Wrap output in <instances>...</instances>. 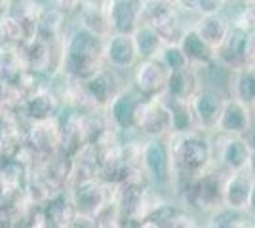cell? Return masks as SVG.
<instances>
[{"label":"cell","instance_id":"obj_34","mask_svg":"<svg viewBox=\"0 0 255 228\" xmlns=\"http://www.w3.org/2000/svg\"><path fill=\"white\" fill-rule=\"evenodd\" d=\"M219 2H221V0H196V6L202 11H206V13H212V11L217 10Z\"/></svg>","mask_w":255,"mask_h":228},{"label":"cell","instance_id":"obj_4","mask_svg":"<svg viewBox=\"0 0 255 228\" xmlns=\"http://www.w3.org/2000/svg\"><path fill=\"white\" fill-rule=\"evenodd\" d=\"M23 118L27 122H36V120H48L59 114L61 110V97L55 93V89L44 84L36 93H32L29 99L21 103Z\"/></svg>","mask_w":255,"mask_h":228},{"label":"cell","instance_id":"obj_37","mask_svg":"<svg viewBox=\"0 0 255 228\" xmlns=\"http://www.w3.org/2000/svg\"><path fill=\"white\" fill-rule=\"evenodd\" d=\"M250 143H252V145L255 147V128L252 130V135H250Z\"/></svg>","mask_w":255,"mask_h":228},{"label":"cell","instance_id":"obj_20","mask_svg":"<svg viewBox=\"0 0 255 228\" xmlns=\"http://www.w3.org/2000/svg\"><path fill=\"white\" fill-rule=\"evenodd\" d=\"M0 42L17 44L21 46L25 42V29L23 25L8 11L0 13Z\"/></svg>","mask_w":255,"mask_h":228},{"label":"cell","instance_id":"obj_19","mask_svg":"<svg viewBox=\"0 0 255 228\" xmlns=\"http://www.w3.org/2000/svg\"><path fill=\"white\" fill-rule=\"evenodd\" d=\"M229 29H227V23H225L223 17H217V15H208L200 27H198V34L204 42L208 46H213V44H221L223 38L227 36Z\"/></svg>","mask_w":255,"mask_h":228},{"label":"cell","instance_id":"obj_8","mask_svg":"<svg viewBox=\"0 0 255 228\" xmlns=\"http://www.w3.org/2000/svg\"><path fill=\"white\" fill-rule=\"evenodd\" d=\"M105 57L111 61V65L118 67V69H124L133 63L137 50H135V42H133V36L129 34L117 33L115 36H111V40L105 46Z\"/></svg>","mask_w":255,"mask_h":228},{"label":"cell","instance_id":"obj_1","mask_svg":"<svg viewBox=\"0 0 255 228\" xmlns=\"http://www.w3.org/2000/svg\"><path fill=\"white\" fill-rule=\"evenodd\" d=\"M105 46L101 36L86 27H78L63 46L61 69L73 80H86L101 69V57Z\"/></svg>","mask_w":255,"mask_h":228},{"label":"cell","instance_id":"obj_27","mask_svg":"<svg viewBox=\"0 0 255 228\" xmlns=\"http://www.w3.org/2000/svg\"><path fill=\"white\" fill-rule=\"evenodd\" d=\"M168 112H170V124L175 130H185V128L189 126V122H191L189 110L181 103V99L173 97V105H171V109L168 110Z\"/></svg>","mask_w":255,"mask_h":228},{"label":"cell","instance_id":"obj_3","mask_svg":"<svg viewBox=\"0 0 255 228\" xmlns=\"http://www.w3.org/2000/svg\"><path fill=\"white\" fill-rule=\"evenodd\" d=\"M71 202L75 206L76 213H84L90 217H96V213L101 209V206L109 202L105 192V185L99 183L97 179H90L80 185H73L67 188Z\"/></svg>","mask_w":255,"mask_h":228},{"label":"cell","instance_id":"obj_33","mask_svg":"<svg viewBox=\"0 0 255 228\" xmlns=\"http://www.w3.org/2000/svg\"><path fill=\"white\" fill-rule=\"evenodd\" d=\"M244 59L254 63L255 65V34L252 38H246V46H244Z\"/></svg>","mask_w":255,"mask_h":228},{"label":"cell","instance_id":"obj_32","mask_svg":"<svg viewBox=\"0 0 255 228\" xmlns=\"http://www.w3.org/2000/svg\"><path fill=\"white\" fill-rule=\"evenodd\" d=\"M238 213L236 211H227V213H221L215 217V223L213 225H219V227H231L234 225V221H238Z\"/></svg>","mask_w":255,"mask_h":228},{"label":"cell","instance_id":"obj_15","mask_svg":"<svg viewBox=\"0 0 255 228\" xmlns=\"http://www.w3.org/2000/svg\"><path fill=\"white\" fill-rule=\"evenodd\" d=\"M196 114L204 126L212 128L217 126V122L221 118L223 112V99L219 97L215 91H204L200 97L196 99Z\"/></svg>","mask_w":255,"mask_h":228},{"label":"cell","instance_id":"obj_25","mask_svg":"<svg viewBox=\"0 0 255 228\" xmlns=\"http://www.w3.org/2000/svg\"><path fill=\"white\" fill-rule=\"evenodd\" d=\"M194 198L198 200V204H204V207L212 206L219 200V185L217 181H213L210 177L202 179L198 186L194 188Z\"/></svg>","mask_w":255,"mask_h":228},{"label":"cell","instance_id":"obj_12","mask_svg":"<svg viewBox=\"0 0 255 228\" xmlns=\"http://www.w3.org/2000/svg\"><path fill=\"white\" fill-rule=\"evenodd\" d=\"M170 124V112L152 103H139L135 112V126L149 133H162L164 128Z\"/></svg>","mask_w":255,"mask_h":228},{"label":"cell","instance_id":"obj_14","mask_svg":"<svg viewBox=\"0 0 255 228\" xmlns=\"http://www.w3.org/2000/svg\"><path fill=\"white\" fill-rule=\"evenodd\" d=\"M135 84L141 89V93H156L160 87L166 84V76L162 67L156 65L154 61H145L135 73Z\"/></svg>","mask_w":255,"mask_h":228},{"label":"cell","instance_id":"obj_22","mask_svg":"<svg viewBox=\"0 0 255 228\" xmlns=\"http://www.w3.org/2000/svg\"><path fill=\"white\" fill-rule=\"evenodd\" d=\"M223 57L233 63V61H240L244 59V46H246V34L242 31H233V33H227V36L223 38Z\"/></svg>","mask_w":255,"mask_h":228},{"label":"cell","instance_id":"obj_5","mask_svg":"<svg viewBox=\"0 0 255 228\" xmlns=\"http://www.w3.org/2000/svg\"><path fill=\"white\" fill-rule=\"evenodd\" d=\"M44 219H46V227L63 228L73 225V219L76 215V209L71 202V196L67 190L57 192L52 198H48L42 204Z\"/></svg>","mask_w":255,"mask_h":228},{"label":"cell","instance_id":"obj_35","mask_svg":"<svg viewBox=\"0 0 255 228\" xmlns=\"http://www.w3.org/2000/svg\"><path fill=\"white\" fill-rule=\"evenodd\" d=\"M248 207H250V211L255 215V185L252 186V190H250V198H248Z\"/></svg>","mask_w":255,"mask_h":228},{"label":"cell","instance_id":"obj_36","mask_svg":"<svg viewBox=\"0 0 255 228\" xmlns=\"http://www.w3.org/2000/svg\"><path fill=\"white\" fill-rule=\"evenodd\" d=\"M11 0H0V13H4V11H8L10 8Z\"/></svg>","mask_w":255,"mask_h":228},{"label":"cell","instance_id":"obj_13","mask_svg":"<svg viewBox=\"0 0 255 228\" xmlns=\"http://www.w3.org/2000/svg\"><path fill=\"white\" fill-rule=\"evenodd\" d=\"M143 160H145V165L154 181L166 183L170 179V162H168V154H166V149L162 143L150 141L145 147Z\"/></svg>","mask_w":255,"mask_h":228},{"label":"cell","instance_id":"obj_16","mask_svg":"<svg viewBox=\"0 0 255 228\" xmlns=\"http://www.w3.org/2000/svg\"><path fill=\"white\" fill-rule=\"evenodd\" d=\"M65 13L61 10L53 8H46L44 6L42 13L36 21V34L42 38H59V34L63 31Z\"/></svg>","mask_w":255,"mask_h":228},{"label":"cell","instance_id":"obj_7","mask_svg":"<svg viewBox=\"0 0 255 228\" xmlns=\"http://www.w3.org/2000/svg\"><path fill=\"white\" fill-rule=\"evenodd\" d=\"M82 84H84V89L97 107L111 105V101L118 95V86L115 76L107 73V71H101V69L97 73H94L90 78L82 80Z\"/></svg>","mask_w":255,"mask_h":228},{"label":"cell","instance_id":"obj_29","mask_svg":"<svg viewBox=\"0 0 255 228\" xmlns=\"http://www.w3.org/2000/svg\"><path fill=\"white\" fill-rule=\"evenodd\" d=\"M238 89H240V95L246 101H255V73H248L240 78V84H238Z\"/></svg>","mask_w":255,"mask_h":228},{"label":"cell","instance_id":"obj_30","mask_svg":"<svg viewBox=\"0 0 255 228\" xmlns=\"http://www.w3.org/2000/svg\"><path fill=\"white\" fill-rule=\"evenodd\" d=\"M166 63H168L171 71L183 69V67H187V57H185L183 50H179V48H170L166 52Z\"/></svg>","mask_w":255,"mask_h":228},{"label":"cell","instance_id":"obj_28","mask_svg":"<svg viewBox=\"0 0 255 228\" xmlns=\"http://www.w3.org/2000/svg\"><path fill=\"white\" fill-rule=\"evenodd\" d=\"M175 217H177V211L171 206H160L149 215V225H152V227H171Z\"/></svg>","mask_w":255,"mask_h":228},{"label":"cell","instance_id":"obj_9","mask_svg":"<svg viewBox=\"0 0 255 228\" xmlns=\"http://www.w3.org/2000/svg\"><path fill=\"white\" fill-rule=\"evenodd\" d=\"M141 103V99L133 93H118L111 101V116L117 122L120 130H131L135 126V112Z\"/></svg>","mask_w":255,"mask_h":228},{"label":"cell","instance_id":"obj_31","mask_svg":"<svg viewBox=\"0 0 255 228\" xmlns=\"http://www.w3.org/2000/svg\"><path fill=\"white\" fill-rule=\"evenodd\" d=\"M84 4V0H53V6L57 10H61L65 15L75 13L76 10H80V6Z\"/></svg>","mask_w":255,"mask_h":228},{"label":"cell","instance_id":"obj_11","mask_svg":"<svg viewBox=\"0 0 255 228\" xmlns=\"http://www.w3.org/2000/svg\"><path fill=\"white\" fill-rule=\"evenodd\" d=\"M177 156H179L181 167H185L187 171H198L208 162L210 151H208L206 141L198 139V137H189L181 143Z\"/></svg>","mask_w":255,"mask_h":228},{"label":"cell","instance_id":"obj_18","mask_svg":"<svg viewBox=\"0 0 255 228\" xmlns=\"http://www.w3.org/2000/svg\"><path fill=\"white\" fill-rule=\"evenodd\" d=\"M168 89L175 99L185 101L194 89V76L191 71H187V67L175 69L168 78Z\"/></svg>","mask_w":255,"mask_h":228},{"label":"cell","instance_id":"obj_6","mask_svg":"<svg viewBox=\"0 0 255 228\" xmlns=\"http://www.w3.org/2000/svg\"><path fill=\"white\" fill-rule=\"evenodd\" d=\"M109 25L122 34H131L137 29L139 10L131 0H109V8L105 10Z\"/></svg>","mask_w":255,"mask_h":228},{"label":"cell","instance_id":"obj_17","mask_svg":"<svg viewBox=\"0 0 255 228\" xmlns=\"http://www.w3.org/2000/svg\"><path fill=\"white\" fill-rule=\"evenodd\" d=\"M225 131H233V133H240L248 128V110L240 105V103H231L223 107L221 118L217 122Z\"/></svg>","mask_w":255,"mask_h":228},{"label":"cell","instance_id":"obj_38","mask_svg":"<svg viewBox=\"0 0 255 228\" xmlns=\"http://www.w3.org/2000/svg\"><path fill=\"white\" fill-rule=\"evenodd\" d=\"M0 44H2V42H0Z\"/></svg>","mask_w":255,"mask_h":228},{"label":"cell","instance_id":"obj_10","mask_svg":"<svg viewBox=\"0 0 255 228\" xmlns=\"http://www.w3.org/2000/svg\"><path fill=\"white\" fill-rule=\"evenodd\" d=\"M25 57L21 46L17 44H0V78L11 84L25 71Z\"/></svg>","mask_w":255,"mask_h":228},{"label":"cell","instance_id":"obj_21","mask_svg":"<svg viewBox=\"0 0 255 228\" xmlns=\"http://www.w3.org/2000/svg\"><path fill=\"white\" fill-rule=\"evenodd\" d=\"M160 38L158 33L150 27V25H145L141 29H135V36H133V42H135V50L141 57H150L154 55V52L158 50L160 46Z\"/></svg>","mask_w":255,"mask_h":228},{"label":"cell","instance_id":"obj_2","mask_svg":"<svg viewBox=\"0 0 255 228\" xmlns=\"http://www.w3.org/2000/svg\"><path fill=\"white\" fill-rule=\"evenodd\" d=\"M25 143L42 158L59 151V120L57 116L48 120L29 122L25 130Z\"/></svg>","mask_w":255,"mask_h":228},{"label":"cell","instance_id":"obj_23","mask_svg":"<svg viewBox=\"0 0 255 228\" xmlns=\"http://www.w3.org/2000/svg\"><path fill=\"white\" fill-rule=\"evenodd\" d=\"M183 54L187 59H196V61H208L210 59L208 44L200 38L198 33H189L183 38Z\"/></svg>","mask_w":255,"mask_h":228},{"label":"cell","instance_id":"obj_26","mask_svg":"<svg viewBox=\"0 0 255 228\" xmlns=\"http://www.w3.org/2000/svg\"><path fill=\"white\" fill-rule=\"evenodd\" d=\"M225 160L233 167H242L250 160L248 145L242 141H231L227 145V151H225Z\"/></svg>","mask_w":255,"mask_h":228},{"label":"cell","instance_id":"obj_24","mask_svg":"<svg viewBox=\"0 0 255 228\" xmlns=\"http://www.w3.org/2000/svg\"><path fill=\"white\" fill-rule=\"evenodd\" d=\"M250 190H252V185L242 177H236L229 183L227 202L233 207H246L248 206V198H250Z\"/></svg>","mask_w":255,"mask_h":228}]
</instances>
